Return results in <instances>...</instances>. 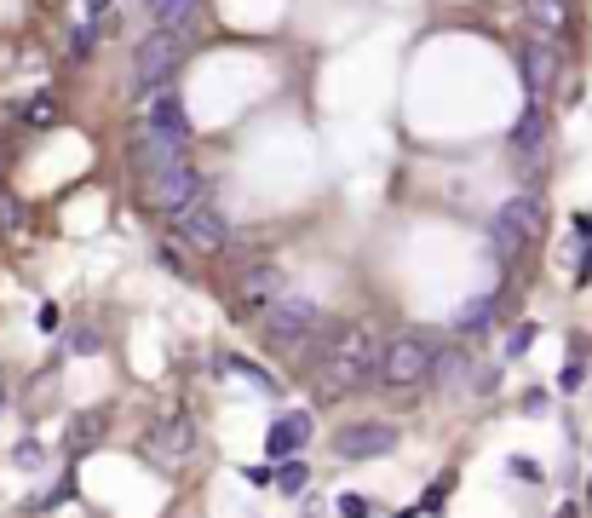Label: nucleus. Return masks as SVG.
Here are the masks:
<instances>
[{
    "label": "nucleus",
    "instance_id": "obj_1",
    "mask_svg": "<svg viewBox=\"0 0 592 518\" xmlns=\"http://www.w3.org/2000/svg\"><path fill=\"white\" fill-rule=\"evenodd\" d=\"M380 352L386 346H374V329L368 323H340L334 334H317V346H311V369H317V392L322 398H345V392H357L368 380H380Z\"/></svg>",
    "mask_w": 592,
    "mask_h": 518
},
{
    "label": "nucleus",
    "instance_id": "obj_2",
    "mask_svg": "<svg viewBox=\"0 0 592 518\" xmlns=\"http://www.w3.org/2000/svg\"><path fill=\"white\" fill-rule=\"evenodd\" d=\"M259 334L271 340L276 352H311V340L322 334V311L317 300H305V294H288L282 306L259 323Z\"/></svg>",
    "mask_w": 592,
    "mask_h": 518
},
{
    "label": "nucleus",
    "instance_id": "obj_3",
    "mask_svg": "<svg viewBox=\"0 0 592 518\" xmlns=\"http://www.w3.org/2000/svg\"><path fill=\"white\" fill-rule=\"evenodd\" d=\"M184 64V29H156L133 47V93H150V87H167L173 70Z\"/></svg>",
    "mask_w": 592,
    "mask_h": 518
},
{
    "label": "nucleus",
    "instance_id": "obj_4",
    "mask_svg": "<svg viewBox=\"0 0 592 518\" xmlns=\"http://www.w3.org/2000/svg\"><path fill=\"white\" fill-rule=\"evenodd\" d=\"M138 196L150 202L156 213H167V219H179L184 208H196V202H207V179L196 173L190 162L167 167V173H156V179H144L138 185Z\"/></svg>",
    "mask_w": 592,
    "mask_h": 518
},
{
    "label": "nucleus",
    "instance_id": "obj_5",
    "mask_svg": "<svg viewBox=\"0 0 592 518\" xmlns=\"http://www.w3.org/2000/svg\"><path fill=\"white\" fill-rule=\"evenodd\" d=\"M288 294H294V283H288V271H282V265H248V271L236 277V311L253 317V323H265Z\"/></svg>",
    "mask_w": 592,
    "mask_h": 518
},
{
    "label": "nucleus",
    "instance_id": "obj_6",
    "mask_svg": "<svg viewBox=\"0 0 592 518\" xmlns=\"http://www.w3.org/2000/svg\"><path fill=\"white\" fill-rule=\"evenodd\" d=\"M432 369H437V352L426 334H397V340H386V352H380V380L386 386H420Z\"/></svg>",
    "mask_w": 592,
    "mask_h": 518
},
{
    "label": "nucleus",
    "instance_id": "obj_7",
    "mask_svg": "<svg viewBox=\"0 0 592 518\" xmlns=\"http://www.w3.org/2000/svg\"><path fill=\"white\" fill-rule=\"evenodd\" d=\"M190 162V139H173V133H150V127H133V139H127V167H133V179H156L167 167Z\"/></svg>",
    "mask_w": 592,
    "mask_h": 518
},
{
    "label": "nucleus",
    "instance_id": "obj_8",
    "mask_svg": "<svg viewBox=\"0 0 592 518\" xmlns=\"http://www.w3.org/2000/svg\"><path fill=\"white\" fill-rule=\"evenodd\" d=\"M541 231H547V208H541V196H535V190L512 196V202L495 213V248H501V254H518V248H529Z\"/></svg>",
    "mask_w": 592,
    "mask_h": 518
},
{
    "label": "nucleus",
    "instance_id": "obj_9",
    "mask_svg": "<svg viewBox=\"0 0 592 518\" xmlns=\"http://www.w3.org/2000/svg\"><path fill=\"white\" fill-rule=\"evenodd\" d=\"M196 444H202V432H196V421L190 415H161L150 432H144V455L150 461H161V467H184L190 455H196Z\"/></svg>",
    "mask_w": 592,
    "mask_h": 518
},
{
    "label": "nucleus",
    "instance_id": "obj_10",
    "mask_svg": "<svg viewBox=\"0 0 592 518\" xmlns=\"http://www.w3.org/2000/svg\"><path fill=\"white\" fill-rule=\"evenodd\" d=\"M173 236H179L184 248H196V254H219L230 242V219L219 213V202L207 196V202H196V208H184L179 219H173Z\"/></svg>",
    "mask_w": 592,
    "mask_h": 518
},
{
    "label": "nucleus",
    "instance_id": "obj_11",
    "mask_svg": "<svg viewBox=\"0 0 592 518\" xmlns=\"http://www.w3.org/2000/svg\"><path fill=\"white\" fill-rule=\"evenodd\" d=\"M391 449H397V426L357 421V426H340V432H334V455H340V461H380Z\"/></svg>",
    "mask_w": 592,
    "mask_h": 518
},
{
    "label": "nucleus",
    "instance_id": "obj_12",
    "mask_svg": "<svg viewBox=\"0 0 592 518\" xmlns=\"http://www.w3.org/2000/svg\"><path fill=\"white\" fill-rule=\"evenodd\" d=\"M133 98H138V127H150V133H173V139H190V121H184L179 93L150 87V93H133Z\"/></svg>",
    "mask_w": 592,
    "mask_h": 518
},
{
    "label": "nucleus",
    "instance_id": "obj_13",
    "mask_svg": "<svg viewBox=\"0 0 592 518\" xmlns=\"http://www.w3.org/2000/svg\"><path fill=\"white\" fill-rule=\"evenodd\" d=\"M518 70H524L529 98L541 104V98L552 93V75H558V47H547V41H524V47H518Z\"/></svg>",
    "mask_w": 592,
    "mask_h": 518
},
{
    "label": "nucleus",
    "instance_id": "obj_14",
    "mask_svg": "<svg viewBox=\"0 0 592 518\" xmlns=\"http://www.w3.org/2000/svg\"><path fill=\"white\" fill-rule=\"evenodd\" d=\"M311 432H317V421H311L305 409H294V415H276L271 432H265V449H271V461H288V455H299V449L311 444Z\"/></svg>",
    "mask_w": 592,
    "mask_h": 518
},
{
    "label": "nucleus",
    "instance_id": "obj_15",
    "mask_svg": "<svg viewBox=\"0 0 592 518\" xmlns=\"http://www.w3.org/2000/svg\"><path fill=\"white\" fill-rule=\"evenodd\" d=\"M512 156H524V173H535L541 167V144H547V116H541V104L529 98L524 116H518V127H512Z\"/></svg>",
    "mask_w": 592,
    "mask_h": 518
},
{
    "label": "nucleus",
    "instance_id": "obj_16",
    "mask_svg": "<svg viewBox=\"0 0 592 518\" xmlns=\"http://www.w3.org/2000/svg\"><path fill=\"white\" fill-rule=\"evenodd\" d=\"M190 12H196V0H144L150 29H184L190 24Z\"/></svg>",
    "mask_w": 592,
    "mask_h": 518
},
{
    "label": "nucleus",
    "instance_id": "obj_17",
    "mask_svg": "<svg viewBox=\"0 0 592 518\" xmlns=\"http://www.w3.org/2000/svg\"><path fill=\"white\" fill-rule=\"evenodd\" d=\"M489 317H495V300L483 294V300H472V306L455 317V329H460V334H483V329H489Z\"/></svg>",
    "mask_w": 592,
    "mask_h": 518
},
{
    "label": "nucleus",
    "instance_id": "obj_18",
    "mask_svg": "<svg viewBox=\"0 0 592 518\" xmlns=\"http://www.w3.org/2000/svg\"><path fill=\"white\" fill-rule=\"evenodd\" d=\"M305 478H311L305 461H294V455H288V461H276V490H282V495H299V490H305Z\"/></svg>",
    "mask_w": 592,
    "mask_h": 518
},
{
    "label": "nucleus",
    "instance_id": "obj_19",
    "mask_svg": "<svg viewBox=\"0 0 592 518\" xmlns=\"http://www.w3.org/2000/svg\"><path fill=\"white\" fill-rule=\"evenodd\" d=\"M23 121H29V127H52V121H58V98L52 93L29 98V104H23Z\"/></svg>",
    "mask_w": 592,
    "mask_h": 518
},
{
    "label": "nucleus",
    "instance_id": "obj_20",
    "mask_svg": "<svg viewBox=\"0 0 592 518\" xmlns=\"http://www.w3.org/2000/svg\"><path fill=\"white\" fill-rule=\"evenodd\" d=\"M98 29H104V18H87V24L69 35V58H87L92 52V41H98Z\"/></svg>",
    "mask_w": 592,
    "mask_h": 518
},
{
    "label": "nucleus",
    "instance_id": "obj_21",
    "mask_svg": "<svg viewBox=\"0 0 592 518\" xmlns=\"http://www.w3.org/2000/svg\"><path fill=\"white\" fill-rule=\"evenodd\" d=\"M225 369H230V375H242V380H253V386H259V392H271V386H276V380L265 375V369H259V363H248V357H230Z\"/></svg>",
    "mask_w": 592,
    "mask_h": 518
},
{
    "label": "nucleus",
    "instance_id": "obj_22",
    "mask_svg": "<svg viewBox=\"0 0 592 518\" xmlns=\"http://www.w3.org/2000/svg\"><path fill=\"white\" fill-rule=\"evenodd\" d=\"M98 432H104V415H81V421L69 426V444H75V449H87L92 438H98Z\"/></svg>",
    "mask_w": 592,
    "mask_h": 518
},
{
    "label": "nucleus",
    "instance_id": "obj_23",
    "mask_svg": "<svg viewBox=\"0 0 592 518\" xmlns=\"http://www.w3.org/2000/svg\"><path fill=\"white\" fill-rule=\"evenodd\" d=\"M334 507H340V518H374V501H368V495H340Z\"/></svg>",
    "mask_w": 592,
    "mask_h": 518
},
{
    "label": "nucleus",
    "instance_id": "obj_24",
    "mask_svg": "<svg viewBox=\"0 0 592 518\" xmlns=\"http://www.w3.org/2000/svg\"><path fill=\"white\" fill-rule=\"evenodd\" d=\"M449 490H455V478H437L432 490L420 495V507H426V513H443V495H449Z\"/></svg>",
    "mask_w": 592,
    "mask_h": 518
},
{
    "label": "nucleus",
    "instance_id": "obj_25",
    "mask_svg": "<svg viewBox=\"0 0 592 518\" xmlns=\"http://www.w3.org/2000/svg\"><path fill=\"white\" fill-rule=\"evenodd\" d=\"M529 346H535V329H518L512 340H506V352H512V357H524Z\"/></svg>",
    "mask_w": 592,
    "mask_h": 518
},
{
    "label": "nucleus",
    "instance_id": "obj_26",
    "mask_svg": "<svg viewBox=\"0 0 592 518\" xmlns=\"http://www.w3.org/2000/svg\"><path fill=\"white\" fill-rule=\"evenodd\" d=\"M69 346H75V352H98V334H92V329H75V334H69Z\"/></svg>",
    "mask_w": 592,
    "mask_h": 518
},
{
    "label": "nucleus",
    "instance_id": "obj_27",
    "mask_svg": "<svg viewBox=\"0 0 592 518\" xmlns=\"http://www.w3.org/2000/svg\"><path fill=\"white\" fill-rule=\"evenodd\" d=\"M41 329L58 334V329H64V311H58V306H41Z\"/></svg>",
    "mask_w": 592,
    "mask_h": 518
},
{
    "label": "nucleus",
    "instance_id": "obj_28",
    "mask_svg": "<svg viewBox=\"0 0 592 518\" xmlns=\"http://www.w3.org/2000/svg\"><path fill=\"white\" fill-rule=\"evenodd\" d=\"M156 259H161V265H167V271H173V277H184V259L173 254V248H156Z\"/></svg>",
    "mask_w": 592,
    "mask_h": 518
},
{
    "label": "nucleus",
    "instance_id": "obj_29",
    "mask_svg": "<svg viewBox=\"0 0 592 518\" xmlns=\"http://www.w3.org/2000/svg\"><path fill=\"white\" fill-rule=\"evenodd\" d=\"M18 467H41V444H23L18 449Z\"/></svg>",
    "mask_w": 592,
    "mask_h": 518
},
{
    "label": "nucleus",
    "instance_id": "obj_30",
    "mask_svg": "<svg viewBox=\"0 0 592 518\" xmlns=\"http://www.w3.org/2000/svg\"><path fill=\"white\" fill-rule=\"evenodd\" d=\"M512 478H541V472H535V461H529V455H518V461H512Z\"/></svg>",
    "mask_w": 592,
    "mask_h": 518
},
{
    "label": "nucleus",
    "instance_id": "obj_31",
    "mask_svg": "<svg viewBox=\"0 0 592 518\" xmlns=\"http://www.w3.org/2000/svg\"><path fill=\"white\" fill-rule=\"evenodd\" d=\"M558 386H564V392H575V386H581V363H570V369L558 375Z\"/></svg>",
    "mask_w": 592,
    "mask_h": 518
},
{
    "label": "nucleus",
    "instance_id": "obj_32",
    "mask_svg": "<svg viewBox=\"0 0 592 518\" xmlns=\"http://www.w3.org/2000/svg\"><path fill=\"white\" fill-rule=\"evenodd\" d=\"M110 6H115V0H87V12H92V18H104Z\"/></svg>",
    "mask_w": 592,
    "mask_h": 518
},
{
    "label": "nucleus",
    "instance_id": "obj_33",
    "mask_svg": "<svg viewBox=\"0 0 592 518\" xmlns=\"http://www.w3.org/2000/svg\"><path fill=\"white\" fill-rule=\"evenodd\" d=\"M552 518H581V507H570V501H564V507H558Z\"/></svg>",
    "mask_w": 592,
    "mask_h": 518
},
{
    "label": "nucleus",
    "instance_id": "obj_34",
    "mask_svg": "<svg viewBox=\"0 0 592 518\" xmlns=\"http://www.w3.org/2000/svg\"><path fill=\"white\" fill-rule=\"evenodd\" d=\"M587 507H592V484H587Z\"/></svg>",
    "mask_w": 592,
    "mask_h": 518
}]
</instances>
